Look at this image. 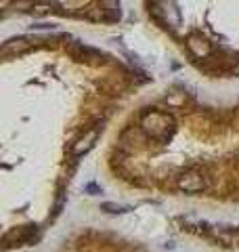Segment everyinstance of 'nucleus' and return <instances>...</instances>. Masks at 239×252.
I'll return each instance as SVG.
<instances>
[{"mask_svg": "<svg viewBox=\"0 0 239 252\" xmlns=\"http://www.w3.org/2000/svg\"><path fill=\"white\" fill-rule=\"evenodd\" d=\"M179 187L187 193H197L202 189H206V181L197 172H185L182 177H179Z\"/></svg>", "mask_w": 239, "mask_h": 252, "instance_id": "obj_3", "label": "nucleus"}, {"mask_svg": "<svg viewBox=\"0 0 239 252\" xmlns=\"http://www.w3.org/2000/svg\"><path fill=\"white\" fill-rule=\"evenodd\" d=\"M31 0H15L13 2V9L15 11H28V9H31Z\"/></svg>", "mask_w": 239, "mask_h": 252, "instance_id": "obj_10", "label": "nucleus"}, {"mask_svg": "<svg viewBox=\"0 0 239 252\" xmlns=\"http://www.w3.org/2000/svg\"><path fill=\"white\" fill-rule=\"evenodd\" d=\"M187 46H189V51L193 53L195 57H208L210 51H212L210 42L206 40L204 36H199V34H191L189 40H187Z\"/></svg>", "mask_w": 239, "mask_h": 252, "instance_id": "obj_5", "label": "nucleus"}, {"mask_svg": "<svg viewBox=\"0 0 239 252\" xmlns=\"http://www.w3.org/2000/svg\"><path fill=\"white\" fill-rule=\"evenodd\" d=\"M235 233H239V229H237V231H235Z\"/></svg>", "mask_w": 239, "mask_h": 252, "instance_id": "obj_12", "label": "nucleus"}, {"mask_svg": "<svg viewBox=\"0 0 239 252\" xmlns=\"http://www.w3.org/2000/svg\"><path fill=\"white\" fill-rule=\"evenodd\" d=\"M97 139H99V130H97V128L89 130L84 137H80L76 143H74V149H71V154H74V156H84L86 152H90V149H92V145L97 143Z\"/></svg>", "mask_w": 239, "mask_h": 252, "instance_id": "obj_4", "label": "nucleus"}, {"mask_svg": "<svg viewBox=\"0 0 239 252\" xmlns=\"http://www.w3.org/2000/svg\"><path fill=\"white\" fill-rule=\"evenodd\" d=\"M153 15L157 19H164V23H168L170 28L179 26V11L174 9V4L170 0H164V2H157L153 6Z\"/></svg>", "mask_w": 239, "mask_h": 252, "instance_id": "obj_2", "label": "nucleus"}, {"mask_svg": "<svg viewBox=\"0 0 239 252\" xmlns=\"http://www.w3.org/2000/svg\"><path fill=\"white\" fill-rule=\"evenodd\" d=\"M84 189H86V191H90V195H94V193H101V189H99L97 185H92V183H90V185H86Z\"/></svg>", "mask_w": 239, "mask_h": 252, "instance_id": "obj_11", "label": "nucleus"}, {"mask_svg": "<svg viewBox=\"0 0 239 252\" xmlns=\"http://www.w3.org/2000/svg\"><path fill=\"white\" fill-rule=\"evenodd\" d=\"M36 235H38V227L36 225H26V227H21V229H15L11 233H6V238L4 240H13L17 244H30L31 240H36Z\"/></svg>", "mask_w": 239, "mask_h": 252, "instance_id": "obj_6", "label": "nucleus"}, {"mask_svg": "<svg viewBox=\"0 0 239 252\" xmlns=\"http://www.w3.org/2000/svg\"><path fill=\"white\" fill-rule=\"evenodd\" d=\"M30 49V42L26 38H13V40L2 44V55H19Z\"/></svg>", "mask_w": 239, "mask_h": 252, "instance_id": "obj_7", "label": "nucleus"}, {"mask_svg": "<svg viewBox=\"0 0 239 252\" xmlns=\"http://www.w3.org/2000/svg\"><path fill=\"white\" fill-rule=\"evenodd\" d=\"M71 55L78 59V61H90V59H101V55L94 51V49H89V46H82V44H71Z\"/></svg>", "mask_w": 239, "mask_h": 252, "instance_id": "obj_8", "label": "nucleus"}, {"mask_svg": "<svg viewBox=\"0 0 239 252\" xmlns=\"http://www.w3.org/2000/svg\"><path fill=\"white\" fill-rule=\"evenodd\" d=\"M101 210L109 212V215H124V212L130 210V206H124V204H116V202H103V204H101Z\"/></svg>", "mask_w": 239, "mask_h": 252, "instance_id": "obj_9", "label": "nucleus"}, {"mask_svg": "<svg viewBox=\"0 0 239 252\" xmlns=\"http://www.w3.org/2000/svg\"><path fill=\"white\" fill-rule=\"evenodd\" d=\"M141 126H143V130H145L147 135L164 139V137H168L170 132H172L174 122H172V118H170V116H166V114H157V112H151V114H147L145 118H143Z\"/></svg>", "mask_w": 239, "mask_h": 252, "instance_id": "obj_1", "label": "nucleus"}]
</instances>
